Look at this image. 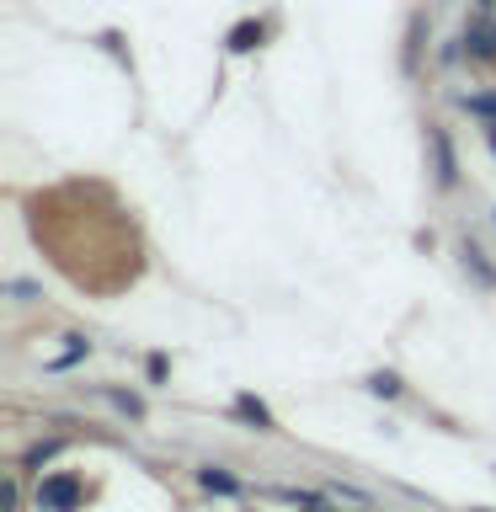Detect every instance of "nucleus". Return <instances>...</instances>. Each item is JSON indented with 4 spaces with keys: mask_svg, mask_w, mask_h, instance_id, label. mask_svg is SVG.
Returning a JSON list of instances; mask_svg holds the SVG:
<instances>
[{
    "mask_svg": "<svg viewBox=\"0 0 496 512\" xmlns=\"http://www.w3.org/2000/svg\"><path fill=\"white\" fill-rule=\"evenodd\" d=\"M80 496H86V486H80L75 475H48L43 486H38V512H75L80 507Z\"/></svg>",
    "mask_w": 496,
    "mask_h": 512,
    "instance_id": "f257e3e1",
    "label": "nucleus"
},
{
    "mask_svg": "<svg viewBox=\"0 0 496 512\" xmlns=\"http://www.w3.org/2000/svg\"><path fill=\"white\" fill-rule=\"evenodd\" d=\"M198 480H203V486H208V491H219V496H235V491H240V486H235V480H230V475H219V470H203Z\"/></svg>",
    "mask_w": 496,
    "mask_h": 512,
    "instance_id": "423d86ee",
    "label": "nucleus"
},
{
    "mask_svg": "<svg viewBox=\"0 0 496 512\" xmlns=\"http://www.w3.org/2000/svg\"><path fill=\"white\" fill-rule=\"evenodd\" d=\"M464 48H470V59H480V64H496V22H491V16L470 27V38H464Z\"/></svg>",
    "mask_w": 496,
    "mask_h": 512,
    "instance_id": "f03ea898",
    "label": "nucleus"
},
{
    "mask_svg": "<svg viewBox=\"0 0 496 512\" xmlns=\"http://www.w3.org/2000/svg\"><path fill=\"white\" fill-rule=\"evenodd\" d=\"M235 411L246 416V422H256L262 432H272V427H278V422H272V411H267V406H262V400H256V395H235Z\"/></svg>",
    "mask_w": 496,
    "mask_h": 512,
    "instance_id": "39448f33",
    "label": "nucleus"
},
{
    "mask_svg": "<svg viewBox=\"0 0 496 512\" xmlns=\"http://www.w3.org/2000/svg\"><path fill=\"white\" fill-rule=\"evenodd\" d=\"M368 390H374V395H400V379L395 374H374V379H368Z\"/></svg>",
    "mask_w": 496,
    "mask_h": 512,
    "instance_id": "0eeeda50",
    "label": "nucleus"
},
{
    "mask_svg": "<svg viewBox=\"0 0 496 512\" xmlns=\"http://www.w3.org/2000/svg\"><path fill=\"white\" fill-rule=\"evenodd\" d=\"M262 38H267L262 22H235L230 27V54H251V48H262Z\"/></svg>",
    "mask_w": 496,
    "mask_h": 512,
    "instance_id": "20e7f679",
    "label": "nucleus"
},
{
    "mask_svg": "<svg viewBox=\"0 0 496 512\" xmlns=\"http://www.w3.org/2000/svg\"><path fill=\"white\" fill-rule=\"evenodd\" d=\"M54 454H59V443H38V448L27 454V470H38V464H43V459H54Z\"/></svg>",
    "mask_w": 496,
    "mask_h": 512,
    "instance_id": "1a4fd4ad",
    "label": "nucleus"
},
{
    "mask_svg": "<svg viewBox=\"0 0 496 512\" xmlns=\"http://www.w3.org/2000/svg\"><path fill=\"white\" fill-rule=\"evenodd\" d=\"M310 512H336V507H326V502H315V507H310Z\"/></svg>",
    "mask_w": 496,
    "mask_h": 512,
    "instance_id": "9b49d317",
    "label": "nucleus"
},
{
    "mask_svg": "<svg viewBox=\"0 0 496 512\" xmlns=\"http://www.w3.org/2000/svg\"><path fill=\"white\" fill-rule=\"evenodd\" d=\"M427 144H432V155H438V182H443V187H454L459 166H454V144H448V134H443V128H432Z\"/></svg>",
    "mask_w": 496,
    "mask_h": 512,
    "instance_id": "7ed1b4c3",
    "label": "nucleus"
},
{
    "mask_svg": "<svg viewBox=\"0 0 496 512\" xmlns=\"http://www.w3.org/2000/svg\"><path fill=\"white\" fill-rule=\"evenodd\" d=\"M491 150H496V123H491Z\"/></svg>",
    "mask_w": 496,
    "mask_h": 512,
    "instance_id": "f8f14e48",
    "label": "nucleus"
},
{
    "mask_svg": "<svg viewBox=\"0 0 496 512\" xmlns=\"http://www.w3.org/2000/svg\"><path fill=\"white\" fill-rule=\"evenodd\" d=\"M464 107L480 112V118H496V96H464Z\"/></svg>",
    "mask_w": 496,
    "mask_h": 512,
    "instance_id": "6e6552de",
    "label": "nucleus"
},
{
    "mask_svg": "<svg viewBox=\"0 0 496 512\" xmlns=\"http://www.w3.org/2000/svg\"><path fill=\"white\" fill-rule=\"evenodd\" d=\"M475 6H480V11H496V0H475Z\"/></svg>",
    "mask_w": 496,
    "mask_h": 512,
    "instance_id": "9d476101",
    "label": "nucleus"
}]
</instances>
